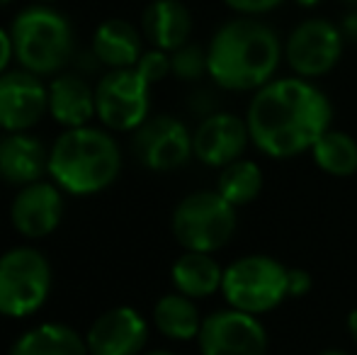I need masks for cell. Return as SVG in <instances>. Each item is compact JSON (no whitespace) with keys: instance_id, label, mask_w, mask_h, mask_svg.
<instances>
[{"instance_id":"1","label":"cell","mask_w":357,"mask_h":355,"mask_svg":"<svg viewBox=\"0 0 357 355\" xmlns=\"http://www.w3.org/2000/svg\"><path fill=\"white\" fill-rule=\"evenodd\" d=\"M331 103L304 78L270 81L258 90L248 107V132L260 151L287 158L311 149L328 132Z\"/></svg>"},{"instance_id":"2","label":"cell","mask_w":357,"mask_h":355,"mask_svg":"<svg viewBox=\"0 0 357 355\" xmlns=\"http://www.w3.org/2000/svg\"><path fill=\"white\" fill-rule=\"evenodd\" d=\"M282 44L275 29L250 17L226 22L207 49V73L226 90H253L270 83Z\"/></svg>"},{"instance_id":"3","label":"cell","mask_w":357,"mask_h":355,"mask_svg":"<svg viewBox=\"0 0 357 355\" xmlns=\"http://www.w3.org/2000/svg\"><path fill=\"white\" fill-rule=\"evenodd\" d=\"M122 151L107 132L95 127L66 129L49 151V176L71 195H95L117 180Z\"/></svg>"},{"instance_id":"4","label":"cell","mask_w":357,"mask_h":355,"mask_svg":"<svg viewBox=\"0 0 357 355\" xmlns=\"http://www.w3.org/2000/svg\"><path fill=\"white\" fill-rule=\"evenodd\" d=\"M10 37L20 66L37 76L59 73L73 59L71 22L44 3L22 10L10 27Z\"/></svg>"},{"instance_id":"5","label":"cell","mask_w":357,"mask_h":355,"mask_svg":"<svg viewBox=\"0 0 357 355\" xmlns=\"http://www.w3.org/2000/svg\"><path fill=\"white\" fill-rule=\"evenodd\" d=\"M52 289V268L37 248L20 246L0 256V314L29 317L39 312Z\"/></svg>"},{"instance_id":"6","label":"cell","mask_w":357,"mask_h":355,"mask_svg":"<svg viewBox=\"0 0 357 355\" xmlns=\"http://www.w3.org/2000/svg\"><path fill=\"white\" fill-rule=\"evenodd\" d=\"M234 232L236 207L219 192H192L173 212V234L188 251H219Z\"/></svg>"},{"instance_id":"7","label":"cell","mask_w":357,"mask_h":355,"mask_svg":"<svg viewBox=\"0 0 357 355\" xmlns=\"http://www.w3.org/2000/svg\"><path fill=\"white\" fill-rule=\"evenodd\" d=\"M226 302L245 314H263L287 297V268L268 256H245L224 270Z\"/></svg>"},{"instance_id":"8","label":"cell","mask_w":357,"mask_h":355,"mask_svg":"<svg viewBox=\"0 0 357 355\" xmlns=\"http://www.w3.org/2000/svg\"><path fill=\"white\" fill-rule=\"evenodd\" d=\"M149 83L137 68H114L95 88V107L114 132L139 129L149 119Z\"/></svg>"},{"instance_id":"9","label":"cell","mask_w":357,"mask_h":355,"mask_svg":"<svg viewBox=\"0 0 357 355\" xmlns=\"http://www.w3.org/2000/svg\"><path fill=\"white\" fill-rule=\"evenodd\" d=\"M197 341L202 355H265L268 348L263 324L234 307L204 319Z\"/></svg>"},{"instance_id":"10","label":"cell","mask_w":357,"mask_h":355,"mask_svg":"<svg viewBox=\"0 0 357 355\" xmlns=\"http://www.w3.org/2000/svg\"><path fill=\"white\" fill-rule=\"evenodd\" d=\"M284 54L299 76H324L343 54V32L328 20H306L289 34Z\"/></svg>"},{"instance_id":"11","label":"cell","mask_w":357,"mask_h":355,"mask_svg":"<svg viewBox=\"0 0 357 355\" xmlns=\"http://www.w3.org/2000/svg\"><path fill=\"white\" fill-rule=\"evenodd\" d=\"M134 153L151 171H175L192 156V137L180 119L160 114L146 119L134 137Z\"/></svg>"},{"instance_id":"12","label":"cell","mask_w":357,"mask_h":355,"mask_svg":"<svg viewBox=\"0 0 357 355\" xmlns=\"http://www.w3.org/2000/svg\"><path fill=\"white\" fill-rule=\"evenodd\" d=\"M49 109V88L32 71H5L0 76V129L27 132Z\"/></svg>"},{"instance_id":"13","label":"cell","mask_w":357,"mask_h":355,"mask_svg":"<svg viewBox=\"0 0 357 355\" xmlns=\"http://www.w3.org/2000/svg\"><path fill=\"white\" fill-rule=\"evenodd\" d=\"M10 219L13 227L27 239H44L63 219V197L61 188L52 183H29L20 188L17 197L10 207Z\"/></svg>"},{"instance_id":"14","label":"cell","mask_w":357,"mask_h":355,"mask_svg":"<svg viewBox=\"0 0 357 355\" xmlns=\"http://www.w3.org/2000/svg\"><path fill=\"white\" fill-rule=\"evenodd\" d=\"M146 336L149 326L142 314L132 307H117L95 319L85 343L90 355H139Z\"/></svg>"},{"instance_id":"15","label":"cell","mask_w":357,"mask_h":355,"mask_svg":"<svg viewBox=\"0 0 357 355\" xmlns=\"http://www.w3.org/2000/svg\"><path fill=\"white\" fill-rule=\"evenodd\" d=\"M250 139L248 122L226 112H214L197 127L192 137V151L202 163L224 168L238 161Z\"/></svg>"},{"instance_id":"16","label":"cell","mask_w":357,"mask_h":355,"mask_svg":"<svg viewBox=\"0 0 357 355\" xmlns=\"http://www.w3.org/2000/svg\"><path fill=\"white\" fill-rule=\"evenodd\" d=\"M49 171V153L37 137L27 132H8L0 139V180L24 188Z\"/></svg>"},{"instance_id":"17","label":"cell","mask_w":357,"mask_h":355,"mask_svg":"<svg viewBox=\"0 0 357 355\" xmlns=\"http://www.w3.org/2000/svg\"><path fill=\"white\" fill-rule=\"evenodd\" d=\"M142 27L144 37L155 49L175 52L183 44H188V37L192 32V17L180 0H153L144 10Z\"/></svg>"},{"instance_id":"18","label":"cell","mask_w":357,"mask_h":355,"mask_svg":"<svg viewBox=\"0 0 357 355\" xmlns=\"http://www.w3.org/2000/svg\"><path fill=\"white\" fill-rule=\"evenodd\" d=\"M49 112L66 129L85 127L93 119V114H98L95 90L80 76L63 73L54 78V83L49 86Z\"/></svg>"},{"instance_id":"19","label":"cell","mask_w":357,"mask_h":355,"mask_svg":"<svg viewBox=\"0 0 357 355\" xmlns=\"http://www.w3.org/2000/svg\"><path fill=\"white\" fill-rule=\"evenodd\" d=\"M93 56L114 68H134L142 59V37L127 20H105L93 37Z\"/></svg>"},{"instance_id":"20","label":"cell","mask_w":357,"mask_h":355,"mask_svg":"<svg viewBox=\"0 0 357 355\" xmlns=\"http://www.w3.org/2000/svg\"><path fill=\"white\" fill-rule=\"evenodd\" d=\"M173 285L180 294L190 299L209 297L224 282V270L209 253L188 251L183 258H178L173 266Z\"/></svg>"},{"instance_id":"21","label":"cell","mask_w":357,"mask_h":355,"mask_svg":"<svg viewBox=\"0 0 357 355\" xmlns=\"http://www.w3.org/2000/svg\"><path fill=\"white\" fill-rule=\"evenodd\" d=\"M10 355H90L88 343L63 324H42L17 338Z\"/></svg>"},{"instance_id":"22","label":"cell","mask_w":357,"mask_h":355,"mask_svg":"<svg viewBox=\"0 0 357 355\" xmlns=\"http://www.w3.org/2000/svg\"><path fill=\"white\" fill-rule=\"evenodd\" d=\"M153 324L163 336L173 341H190L199 336V312L192 304V299L185 294H165L153 307Z\"/></svg>"},{"instance_id":"23","label":"cell","mask_w":357,"mask_h":355,"mask_svg":"<svg viewBox=\"0 0 357 355\" xmlns=\"http://www.w3.org/2000/svg\"><path fill=\"white\" fill-rule=\"evenodd\" d=\"M314 161L331 176H353L357 171V142L343 132H324L311 146Z\"/></svg>"},{"instance_id":"24","label":"cell","mask_w":357,"mask_h":355,"mask_svg":"<svg viewBox=\"0 0 357 355\" xmlns=\"http://www.w3.org/2000/svg\"><path fill=\"white\" fill-rule=\"evenodd\" d=\"M260 188H263V173L255 163L250 161H234L224 166L219 176V188L216 192L231 202L234 207L248 204L258 197Z\"/></svg>"},{"instance_id":"25","label":"cell","mask_w":357,"mask_h":355,"mask_svg":"<svg viewBox=\"0 0 357 355\" xmlns=\"http://www.w3.org/2000/svg\"><path fill=\"white\" fill-rule=\"evenodd\" d=\"M170 71L180 81H197L207 71V52L197 44H183L180 49L170 52Z\"/></svg>"},{"instance_id":"26","label":"cell","mask_w":357,"mask_h":355,"mask_svg":"<svg viewBox=\"0 0 357 355\" xmlns=\"http://www.w3.org/2000/svg\"><path fill=\"white\" fill-rule=\"evenodd\" d=\"M134 68L142 73V78L149 86H153V83L163 81L170 73V56L163 49H151V52L142 54V59H139V63Z\"/></svg>"},{"instance_id":"27","label":"cell","mask_w":357,"mask_h":355,"mask_svg":"<svg viewBox=\"0 0 357 355\" xmlns=\"http://www.w3.org/2000/svg\"><path fill=\"white\" fill-rule=\"evenodd\" d=\"M229 8H234L236 13L243 15H260V13H270V10L278 8L282 0H224Z\"/></svg>"},{"instance_id":"28","label":"cell","mask_w":357,"mask_h":355,"mask_svg":"<svg viewBox=\"0 0 357 355\" xmlns=\"http://www.w3.org/2000/svg\"><path fill=\"white\" fill-rule=\"evenodd\" d=\"M311 287V278L304 270H287V292L301 297L304 292H309Z\"/></svg>"},{"instance_id":"29","label":"cell","mask_w":357,"mask_h":355,"mask_svg":"<svg viewBox=\"0 0 357 355\" xmlns=\"http://www.w3.org/2000/svg\"><path fill=\"white\" fill-rule=\"evenodd\" d=\"M13 54H15L13 37H10V32H5V29L0 27V76H3L5 68H8L10 59H13Z\"/></svg>"},{"instance_id":"30","label":"cell","mask_w":357,"mask_h":355,"mask_svg":"<svg viewBox=\"0 0 357 355\" xmlns=\"http://www.w3.org/2000/svg\"><path fill=\"white\" fill-rule=\"evenodd\" d=\"M343 34L357 42V10H353V13L345 15V20H343Z\"/></svg>"},{"instance_id":"31","label":"cell","mask_w":357,"mask_h":355,"mask_svg":"<svg viewBox=\"0 0 357 355\" xmlns=\"http://www.w3.org/2000/svg\"><path fill=\"white\" fill-rule=\"evenodd\" d=\"M348 331L357 338V309L355 312H350V317H348Z\"/></svg>"},{"instance_id":"32","label":"cell","mask_w":357,"mask_h":355,"mask_svg":"<svg viewBox=\"0 0 357 355\" xmlns=\"http://www.w3.org/2000/svg\"><path fill=\"white\" fill-rule=\"evenodd\" d=\"M296 3H299L301 8H316V5H319L321 0H296Z\"/></svg>"},{"instance_id":"33","label":"cell","mask_w":357,"mask_h":355,"mask_svg":"<svg viewBox=\"0 0 357 355\" xmlns=\"http://www.w3.org/2000/svg\"><path fill=\"white\" fill-rule=\"evenodd\" d=\"M144 355H173V353H168V351H151V353H144Z\"/></svg>"},{"instance_id":"34","label":"cell","mask_w":357,"mask_h":355,"mask_svg":"<svg viewBox=\"0 0 357 355\" xmlns=\"http://www.w3.org/2000/svg\"><path fill=\"white\" fill-rule=\"evenodd\" d=\"M321 355H348V353H340V351H326V353H321Z\"/></svg>"},{"instance_id":"35","label":"cell","mask_w":357,"mask_h":355,"mask_svg":"<svg viewBox=\"0 0 357 355\" xmlns=\"http://www.w3.org/2000/svg\"><path fill=\"white\" fill-rule=\"evenodd\" d=\"M343 3H348V5H355V8H357V0H343Z\"/></svg>"},{"instance_id":"36","label":"cell","mask_w":357,"mask_h":355,"mask_svg":"<svg viewBox=\"0 0 357 355\" xmlns=\"http://www.w3.org/2000/svg\"><path fill=\"white\" fill-rule=\"evenodd\" d=\"M39 3H44V5H47V3H56V0H39Z\"/></svg>"},{"instance_id":"37","label":"cell","mask_w":357,"mask_h":355,"mask_svg":"<svg viewBox=\"0 0 357 355\" xmlns=\"http://www.w3.org/2000/svg\"><path fill=\"white\" fill-rule=\"evenodd\" d=\"M8 3H13V0H0V5H8Z\"/></svg>"}]
</instances>
